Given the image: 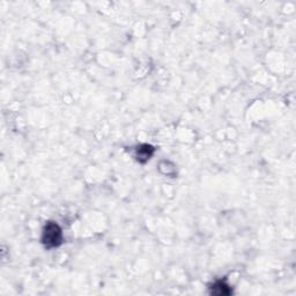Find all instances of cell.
<instances>
[{
    "mask_svg": "<svg viewBox=\"0 0 296 296\" xmlns=\"http://www.w3.org/2000/svg\"><path fill=\"white\" fill-rule=\"evenodd\" d=\"M42 243L48 249L58 248L59 245H61L62 232L57 223L48 222L44 226L43 233H42Z\"/></svg>",
    "mask_w": 296,
    "mask_h": 296,
    "instance_id": "obj_1",
    "label": "cell"
},
{
    "mask_svg": "<svg viewBox=\"0 0 296 296\" xmlns=\"http://www.w3.org/2000/svg\"><path fill=\"white\" fill-rule=\"evenodd\" d=\"M154 152H155V148L152 145L143 144L136 147V149H134V157H136L138 162L146 163L153 156Z\"/></svg>",
    "mask_w": 296,
    "mask_h": 296,
    "instance_id": "obj_2",
    "label": "cell"
},
{
    "mask_svg": "<svg viewBox=\"0 0 296 296\" xmlns=\"http://www.w3.org/2000/svg\"><path fill=\"white\" fill-rule=\"evenodd\" d=\"M209 292H210V294L222 296V295H229V294H232V293H233V289L230 288V286H229V285H227L225 281L218 280V281H215L214 284L210 285Z\"/></svg>",
    "mask_w": 296,
    "mask_h": 296,
    "instance_id": "obj_3",
    "label": "cell"
}]
</instances>
